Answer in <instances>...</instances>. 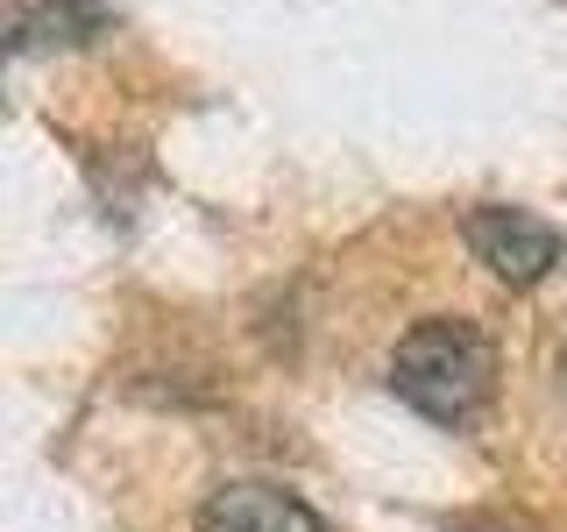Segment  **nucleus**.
<instances>
[{
    "label": "nucleus",
    "mask_w": 567,
    "mask_h": 532,
    "mask_svg": "<svg viewBox=\"0 0 567 532\" xmlns=\"http://www.w3.org/2000/svg\"><path fill=\"white\" fill-rule=\"evenodd\" d=\"M390 390L433 426H475L496 390V355L468 319H419L390 355Z\"/></svg>",
    "instance_id": "obj_1"
},
{
    "label": "nucleus",
    "mask_w": 567,
    "mask_h": 532,
    "mask_svg": "<svg viewBox=\"0 0 567 532\" xmlns=\"http://www.w3.org/2000/svg\"><path fill=\"white\" fill-rule=\"evenodd\" d=\"M192 532H327V525L277 483H227L199 504V525Z\"/></svg>",
    "instance_id": "obj_3"
},
{
    "label": "nucleus",
    "mask_w": 567,
    "mask_h": 532,
    "mask_svg": "<svg viewBox=\"0 0 567 532\" xmlns=\"http://www.w3.org/2000/svg\"><path fill=\"white\" fill-rule=\"evenodd\" d=\"M461 235H468L475 263H483L489 277H504V284H539L560 263V235L525 206H475Z\"/></svg>",
    "instance_id": "obj_2"
}]
</instances>
